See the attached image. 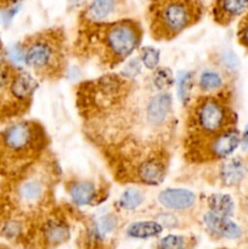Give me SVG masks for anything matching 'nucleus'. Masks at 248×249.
Returning a JSON list of instances; mask_svg holds the SVG:
<instances>
[{
    "mask_svg": "<svg viewBox=\"0 0 248 249\" xmlns=\"http://www.w3.org/2000/svg\"><path fill=\"white\" fill-rule=\"evenodd\" d=\"M95 51L109 67L123 62L140 45L142 29L134 19H119L111 23H92Z\"/></svg>",
    "mask_w": 248,
    "mask_h": 249,
    "instance_id": "nucleus-1",
    "label": "nucleus"
},
{
    "mask_svg": "<svg viewBox=\"0 0 248 249\" xmlns=\"http://www.w3.org/2000/svg\"><path fill=\"white\" fill-rule=\"evenodd\" d=\"M202 15L199 0H153L150 28L157 40L172 39L196 23Z\"/></svg>",
    "mask_w": 248,
    "mask_h": 249,
    "instance_id": "nucleus-2",
    "label": "nucleus"
},
{
    "mask_svg": "<svg viewBox=\"0 0 248 249\" xmlns=\"http://www.w3.org/2000/svg\"><path fill=\"white\" fill-rule=\"evenodd\" d=\"M24 66L44 77L60 74L65 62L62 36L57 31L35 34L23 43Z\"/></svg>",
    "mask_w": 248,
    "mask_h": 249,
    "instance_id": "nucleus-3",
    "label": "nucleus"
},
{
    "mask_svg": "<svg viewBox=\"0 0 248 249\" xmlns=\"http://www.w3.org/2000/svg\"><path fill=\"white\" fill-rule=\"evenodd\" d=\"M230 113L219 96H203L197 100L190 114L191 141H201L230 128Z\"/></svg>",
    "mask_w": 248,
    "mask_h": 249,
    "instance_id": "nucleus-4",
    "label": "nucleus"
},
{
    "mask_svg": "<svg viewBox=\"0 0 248 249\" xmlns=\"http://www.w3.org/2000/svg\"><path fill=\"white\" fill-rule=\"evenodd\" d=\"M39 126L31 122L9 124L0 133V153L10 160H22L31 157L41 148Z\"/></svg>",
    "mask_w": 248,
    "mask_h": 249,
    "instance_id": "nucleus-5",
    "label": "nucleus"
},
{
    "mask_svg": "<svg viewBox=\"0 0 248 249\" xmlns=\"http://www.w3.org/2000/svg\"><path fill=\"white\" fill-rule=\"evenodd\" d=\"M167 174V163L163 155L151 153L136 163L135 180L147 186H157L162 184Z\"/></svg>",
    "mask_w": 248,
    "mask_h": 249,
    "instance_id": "nucleus-6",
    "label": "nucleus"
},
{
    "mask_svg": "<svg viewBox=\"0 0 248 249\" xmlns=\"http://www.w3.org/2000/svg\"><path fill=\"white\" fill-rule=\"evenodd\" d=\"M173 109V97L168 91H159L146 104L145 119L151 128H162L169 119Z\"/></svg>",
    "mask_w": 248,
    "mask_h": 249,
    "instance_id": "nucleus-7",
    "label": "nucleus"
},
{
    "mask_svg": "<svg viewBox=\"0 0 248 249\" xmlns=\"http://www.w3.org/2000/svg\"><path fill=\"white\" fill-rule=\"evenodd\" d=\"M15 195L17 201L24 206H32L36 204L45 197L46 195V184L44 179L36 175H31L22 179L17 184Z\"/></svg>",
    "mask_w": 248,
    "mask_h": 249,
    "instance_id": "nucleus-8",
    "label": "nucleus"
},
{
    "mask_svg": "<svg viewBox=\"0 0 248 249\" xmlns=\"http://www.w3.org/2000/svg\"><path fill=\"white\" fill-rule=\"evenodd\" d=\"M7 94L11 100L17 104H27L36 89V80L28 73L17 71L11 75L9 84L6 87Z\"/></svg>",
    "mask_w": 248,
    "mask_h": 249,
    "instance_id": "nucleus-9",
    "label": "nucleus"
},
{
    "mask_svg": "<svg viewBox=\"0 0 248 249\" xmlns=\"http://www.w3.org/2000/svg\"><path fill=\"white\" fill-rule=\"evenodd\" d=\"M158 202L170 211L182 212L194 206L196 195L186 189H165L158 195Z\"/></svg>",
    "mask_w": 248,
    "mask_h": 249,
    "instance_id": "nucleus-10",
    "label": "nucleus"
},
{
    "mask_svg": "<svg viewBox=\"0 0 248 249\" xmlns=\"http://www.w3.org/2000/svg\"><path fill=\"white\" fill-rule=\"evenodd\" d=\"M203 221L209 230L213 231L216 235L221 236V237L235 240L242 235L240 226L235 221L231 220L230 216L218 215V214L208 212V213L204 214Z\"/></svg>",
    "mask_w": 248,
    "mask_h": 249,
    "instance_id": "nucleus-11",
    "label": "nucleus"
},
{
    "mask_svg": "<svg viewBox=\"0 0 248 249\" xmlns=\"http://www.w3.org/2000/svg\"><path fill=\"white\" fill-rule=\"evenodd\" d=\"M247 174V165L241 157L224 160L219 168V179L224 186L232 187L240 184Z\"/></svg>",
    "mask_w": 248,
    "mask_h": 249,
    "instance_id": "nucleus-12",
    "label": "nucleus"
},
{
    "mask_svg": "<svg viewBox=\"0 0 248 249\" xmlns=\"http://www.w3.org/2000/svg\"><path fill=\"white\" fill-rule=\"evenodd\" d=\"M68 195L75 206L84 207L94 203L97 197V189L91 181H73L67 186Z\"/></svg>",
    "mask_w": 248,
    "mask_h": 249,
    "instance_id": "nucleus-13",
    "label": "nucleus"
},
{
    "mask_svg": "<svg viewBox=\"0 0 248 249\" xmlns=\"http://www.w3.org/2000/svg\"><path fill=\"white\" fill-rule=\"evenodd\" d=\"M45 242L50 246H58L70 238V228L67 223L60 219H49L41 228Z\"/></svg>",
    "mask_w": 248,
    "mask_h": 249,
    "instance_id": "nucleus-14",
    "label": "nucleus"
},
{
    "mask_svg": "<svg viewBox=\"0 0 248 249\" xmlns=\"http://www.w3.org/2000/svg\"><path fill=\"white\" fill-rule=\"evenodd\" d=\"M247 7L248 0H218L213 14L219 23H225L229 19L243 14Z\"/></svg>",
    "mask_w": 248,
    "mask_h": 249,
    "instance_id": "nucleus-15",
    "label": "nucleus"
},
{
    "mask_svg": "<svg viewBox=\"0 0 248 249\" xmlns=\"http://www.w3.org/2000/svg\"><path fill=\"white\" fill-rule=\"evenodd\" d=\"M116 10L114 0H92L84 11L85 19L90 23H99L108 18Z\"/></svg>",
    "mask_w": 248,
    "mask_h": 249,
    "instance_id": "nucleus-16",
    "label": "nucleus"
},
{
    "mask_svg": "<svg viewBox=\"0 0 248 249\" xmlns=\"http://www.w3.org/2000/svg\"><path fill=\"white\" fill-rule=\"evenodd\" d=\"M163 231V226L158 221L145 220V221H135L131 223L126 228V235L131 238H152L160 235Z\"/></svg>",
    "mask_w": 248,
    "mask_h": 249,
    "instance_id": "nucleus-17",
    "label": "nucleus"
},
{
    "mask_svg": "<svg viewBox=\"0 0 248 249\" xmlns=\"http://www.w3.org/2000/svg\"><path fill=\"white\" fill-rule=\"evenodd\" d=\"M209 212L218 215L231 216L235 212V202L230 195L213 194L207 199Z\"/></svg>",
    "mask_w": 248,
    "mask_h": 249,
    "instance_id": "nucleus-18",
    "label": "nucleus"
},
{
    "mask_svg": "<svg viewBox=\"0 0 248 249\" xmlns=\"http://www.w3.org/2000/svg\"><path fill=\"white\" fill-rule=\"evenodd\" d=\"M118 226V218L114 214L108 213L102 215L95 221L91 229V236L95 240H104L107 235L113 232Z\"/></svg>",
    "mask_w": 248,
    "mask_h": 249,
    "instance_id": "nucleus-19",
    "label": "nucleus"
},
{
    "mask_svg": "<svg viewBox=\"0 0 248 249\" xmlns=\"http://www.w3.org/2000/svg\"><path fill=\"white\" fill-rule=\"evenodd\" d=\"M194 89V73L192 72H180L177 80V96L180 101L187 106L191 101V94Z\"/></svg>",
    "mask_w": 248,
    "mask_h": 249,
    "instance_id": "nucleus-20",
    "label": "nucleus"
},
{
    "mask_svg": "<svg viewBox=\"0 0 248 249\" xmlns=\"http://www.w3.org/2000/svg\"><path fill=\"white\" fill-rule=\"evenodd\" d=\"M145 201V196L138 189H128L121 195L118 199V206L123 211H135Z\"/></svg>",
    "mask_w": 248,
    "mask_h": 249,
    "instance_id": "nucleus-21",
    "label": "nucleus"
},
{
    "mask_svg": "<svg viewBox=\"0 0 248 249\" xmlns=\"http://www.w3.org/2000/svg\"><path fill=\"white\" fill-rule=\"evenodd\" d=\"M199 89L204 92H213L215 90L220 89L223 85V78L220 77L218 72L215 71H204L201 75H199Z\"/></svg>",
    "mask_w": 248,
    "mask_h": 249,
    "instance_id": "nucleus-22",
    "label": "nucleus"
},
{
    "mask_svg": "<svg viewBox=\"0 0 248 249\" xmlns=\"http://www.w3.org/2000/svg\"><path fill=\"white\" fill-rule=\"evenodd\" d=\"M152 83L159 91H167L174 84V75L168 67H157L153 72Z\"/></svg>",
    "mask_w": 248,
    "mask_h": 249,
    "instance_id": "nucleus-23",
    "label": "nucleus"
},
{
    "mask_svg": "<svg viewBox=\"0 0 248 249\" xmlns=\"http://www.w3.org/2000/svg\"><path fill=\"white\" fill-rule=\"evenodd\" d=\"M160 53L153 46H142L140 49V61L145 68L155 71L159 65Z\"/></svg>",
    "mask_w": 248,
    "mask_h": 249,
    "instance_id": "nucleus-24",
    "label": "nucleus"
},
{
    "mask_svg": "<svg viewBox=\"0 0 248 249\" xmlns=\"http://www.w3.org/2000/svg\"><path fill=\"white\" fill-rule=\"evenodd\" d=\"M22 233V223L17 219L7 218L0 223V235L7 240H14Z\"/></svg>",
    "mask_w": 248,
    "mask_h": 249,
    "instance_id": "nucleus-25",
    "label": "nucleus"
},
{
    "mask_svg": "<svg viewBox=\"0 0 248 249\" xmlns=\"http://www.w3.org/2000/svg\"><path fill=\"white\" fill-rule=\"evenodd\" d=\"M7 62L11 66H24V48L23 44H14L5 51Z\"/></svg>",
    "mask_w": 248,
    "mask_h": 249,
    "instance_id": "nucleus-26",
    "label": "nucleus"
},
{
    "mask_svg": "<svg viewBox=\"0 0 248 249\" xmlns=\"http://www.w3.org/2000/svg\"><path fill=\"white\" fill-rule=\"evenodd\" d=\"M186 238L180 235H167L158 242V249H185Z\"/></svg>",
    "mask_w": 248,
    "mask_h": 249,
    "instance_id": "nucleus-27",
    "label": "nucleus"
},
{
    "mask_svg": "<svg viewBox=\"0 0 248 249\" xmlns=\"http://www.w3.org/2000/svg\"><path fill=\"white\" fill-rule=\"evenodd\" d=\"M141 68H142V63H141L140 57L131 58L125 63L123 71H122V74L124 78H135L141 73Z\"/></svg>",
    "mask_w": 248,
    "mask_h": 249,
    "instance_id": "nucleus-28",
    "label": "nucleus"
},
{
    "mask_svg": "<svg viewBox=\"0 0 248 249\" xmlns=\"http://www.w3.org/2000/svg\"><path fill=\"white\" fill-rule=\"evenodd\" d=\"M221 62H223V65L225 66V67L228 68H236L238 65V60L237 57H236L235 53H232L231 51H226V53H224L223 55H221Z\"/></svg>",
    "mask_w": 248,
    "mask_h": 249,
    "instance_id": "nucleus-29",
    "label": "nucleus"
},
{
    "mask_svg": "<svg viewBox=\"0 0 248 249\" xmlns=\"http://www.w3.org/2000/svg\"><path fill=\"white\" fill-rule=\"evenodd\" d=\"M160 218H162V221L163 223L160 224L162 226H169V228H174V226H177V219H175V216L173 215V214H163V215H160Z\"/></svg>",
    "mask_w": 248,
    "mask_h": 249,
    "instance_id": "nucleus-30",
    "label": "nucleus"
},
{
    "mask_svg": "<svg viewBox=\"0 0 248 249\" xmlns=\"http://www.w3.org/2000/svg\"><path fill=\"white\" fill-rule=\"evenodd\" d=\"M238 38H240V41L245 46H248V23L245 24L242 28L238 32Z\"/></svg>",
    "mask_w": 248,
    "mask_h": 249,
    "instance_id": "nucleus-31",
    "label": "nucleus"
},
{
    "mask_svg": "<svg viewBox=\"0 0 248 249\" xmlns=\"http://www.w3.org/2000/svg\"><path fill=\"white\" fill-rule=\"evenodd\" d=\"M241 146H242L243 150L248 152V125L246 126L245 131H243V134L241 135Z\"/></svg>",
    "mask_w": 248,
    "mask_h": 249,
    "instance_id": "nucleus-32",
    "label": "nucleus"
}]
</instances>
